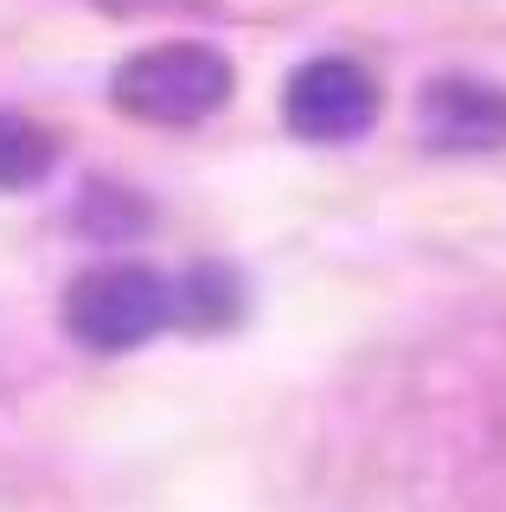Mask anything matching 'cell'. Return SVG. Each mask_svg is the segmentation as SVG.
<instances>
[{"label":"cell","instance_id":"6da1fadb","mask_svg":"<svg viewBox=\"0 0 506 512\" xmlns=\"http://www.w3.org/2000/svg\"><path fill=\"white\" fill-rule=\"evenodd\" d=\"M116 109L135 122H161V128H186L205 122L212 109L231 103V64L212 45H148L116 71Z\"/></svg>","mask_w":506,"mask_h":512},{"label":"cell","instance_id":"7a4b0ae2","mask_svg":"<svg viewBox=\"0 0 506 512\" xmlns=\"http://www.w3.org/2000/svg\"><path fill=\"white\" fill-rule=\"evenodd\" d=\"M173 314V288L141 263H103L84 269L65 295V327L97 352L141 346L148 333H161Z\"/></svg>","mask_w":506,"mask_h":512},{"label":"cell","instance_id":"5b68a950","mask_svg":"<svg viewBox=\"0 0 506 512\" xmlns=\"http://www.w3.org/2000/svg\"><path fill=\"white\" fill-rule=\"evenodd\" d=\"M52 154H58L52 135H45L33 116H20V109H0V192H20V186L45 180Z\"/></svg>","mask_w":506,"mask_h":512},{"label":"cell","instance_id":"277c9868","mask_svg":"<svg viewBox=\"0 0 506 512\" xmlns=\"http://www.w3.org/2000/svg\"><path fill=\"white\" fill-rule=\"evenodd\" d=\"M423 135L449 154H481L506 141V96L474 77H442L423 96Z\"/></svg>","mask_w":506,"mask_h":512},{"label":"cell","instance_id":"3957f363","mask_svg":"<svg viewBox=\"0 0 506 512\" xmlns=\"http://www.w3.org/2000/svg\"><path fill=\"white\" fill-rule=\"evenodd\" d=\"M282 116L302 141H353L378 122V77L353 58H314L289 77Z\"/></svg>","mask_w":506,"mask_h":512}]
</instances>
